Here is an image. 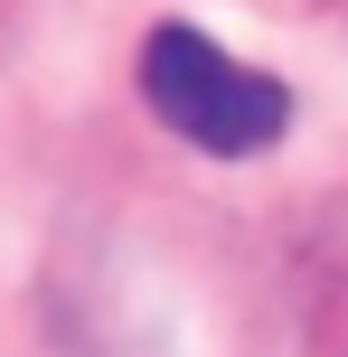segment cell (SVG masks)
<instances>
[{
	"instance_id": "obj_1",
	"label": "cell",
	"mask_w": 348,
	"mask_h": 357,
	"mask_svg": "<svg viewBox=\"0 0 348 357\" xmlns=\"http://www.w3.org/2000/svg\"><path fill=\"white\" fill-rule=\"evenodd\" d=\"M132 94L151 104V123L169 142H188L198 160H264L292 132V85L255 56H236L226 38H207L198 19H151L132 47Z\"/></svg>"
}]
</instances>
